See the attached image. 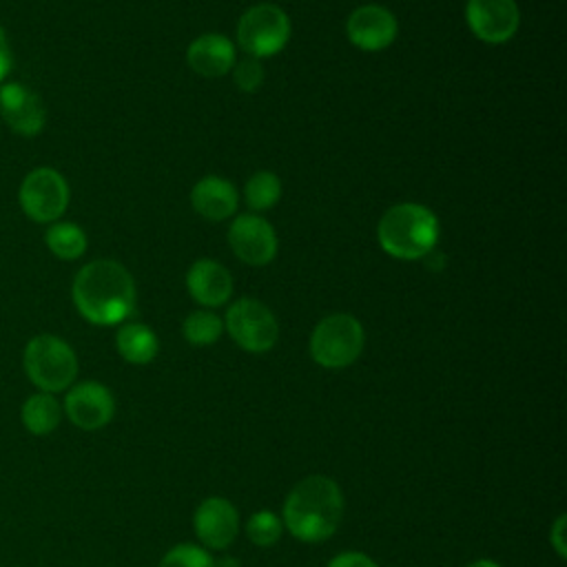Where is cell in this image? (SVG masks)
<instances>
[{
  "mask_svg": "<svg viewBox=\"0 0 567 567\" xmlns=\"http://www.w3.org/2000/svg\"><path fill=\"white\" fill-rule=\"evenodd\" d=\"M290 38V20L286 11L272 2H261L244 11L237 24V42L250 58H268L279 53Z\"/></svg>",
  "mask_w": 567,
  "mask_h": 567,
  "instance_id": "6",
  "label": "cell"
},
{
  "mask_svg": "<svg viewBox=\"0 0 567 567\" xmlns=\"http://www.w3.org/2000/svg\"><path fill=\"white\" fill-rule=\"evenodd\" d=\"M71 297L86 321L95 326H115L135 310V281L122 264L113 259H95L78 270Z\"/></svg>",
  "mask_w": 567,
  "mask_h": 567,
  "instance_id": "1",
  "label": "cell"
},
{
  "mask_svg": "<svg viewBox=\"0 0 567 567\" xmlns=\"http://www.w3.org/2000/svg\"><path fill=\"white\" fill-rule=\"evenodd\" d=\"M224 328L248 352H266L277 343L279 323L268 306L257 299H237L226 310Z\"/></svg>",
  "mask_w": 567,
  "mask_h": 567,
  "instance_id": "8",
  "label": "cell"
},
{
  "mask_svg": "<svg viewBox=\"0 0 567 567\" xmlns=\"http://www.w3.org/2000/svg\"><path fill=\"white\" fill-rule=\"evenodd\" d=\"M44 241L49 250L64 261L80 259L86 250V233L73 221H53L47 228Z\"/></svg>",
  "mask_w": 567,
  "mask_h": 567,
  "instance_id": "20",
  "label": "cell"
},
{
  "mask_svg": "<svg viewBox=\"0 0 567 567\" xmlns=\"http://www.w3.org/2000/svg\"><path fill=\"white\" fill-rule=\"evenodd\" d=\"M13 66V58H11V49H9V40H7V33L4 29L0 27V82L9 75Z\"/></svg>",
  "mask_w": 567,
  "mask_h": 567,
  "instance_id": "27",
  "label": "cell"
},
{
  "mask_svg": "<svg viewBox=\"0 0 567 567\" xmlns=\"http://www.w3.org/2000/svg\"><path fill=\"white\" fill-rule=\"evenodd\" d=\"M215 567H237V560H219V563H215Z\"/></svg>",
  "mask_w": 567,
  "mask_h": 567,
  "instance_id": "30",
  "label": "cell"
},
{
  "mask_svg": "<svg viewBox=\"0 0 567 567\" xmlns=\"http://www.w3.org/2000/svg\"><path fill=\"white\" fill-rule=\"evenodd\" d=\"M233 78H235V84L246 91V93H252L261 86L264 82V66L257 58H246L241 62H235L233 66Z\"/></svg>",
  "mask_w": 567,
  "mask_h": 567,
  "instance_id": "25",
  "label": "cell"
},
{
  "mask_svg": "<svg viewBox=\"0 0 567 567\" xmlns=\"http://www.w3.org/2000/svg\"><path fill=\"white\" fill-rule=\"evenodd\" d=\"M563 534H565V516H558V520H556V525L551 529V543H554V547H556V551L560 556H567L565 543H563Z\"/></svg>",
  "mask_w": 567,
  "mask_h": 567,
  "instance_id": "28",
  "label": "cell"
},
{
  "mask_svg": "<svg viewBox=\"0 0 567 567\" xmlns=\"http://www.w3.org/2000/svg\"><path fill=\"white\" fill-rule=\"evenodd\" d=\"M20 421L27 432L35 436H47L60 425L62 405L51 392H35L22 403Z\"/></svg>",
  "mask_w": 567,
  "mask_h": 567,
  "instance_id": "18",
  "label": "cell"
},
{
  "mask_svg": "<svg viewBox=\"0 0 567 567\" xmlns=\"http://www.w3.org/2000/svg\"><path fill=\"white\" fill-rule=\"evenodd\" d=\"M0 111L4 122L22 137L38 135L47 122V106L40 95L18 82L0 86Z\"/></svg>",
  "mask_w": 567,
  "mask_h": 567,
  "instance_id": "13",
  "label": "cell"
},
{
  "mask_svg": "<svg viewBox=\"0 0 567 567\" xmlns=\"http://www.w3.org/2000/svg\"><path fill=\"white\" fill-rule=\"evenodd\" d=\"M159 567H215V563L208 551L195 545H177L162 558Z\"/></svg>",
  "mask_w": 567,
  "mask_h": 567,
  "instance_id": "24",
  "label": "cell"
},
{
  "mask_svg": "<svg viewBox=\"0 0 567 567\" xmlns=\"http://www.w3.org/2000/svg\"><path fill=\"white\" fill-rule=\"evenodd\" d=\"M186 60L202 78H221L235 66V47L221 33H204L188 44Z\"/></svg>",
  "mask_w": 567,
  "mask_h": 567,
  "instance_id": "16",
  "label": "cell"
},
{
  "mask_svg": "<svg viewBox=\"0 0 567 567\" xmlns=\"http://www.w3.org/2000/svg\"><path fill=\"white\" fill-rule=\"evenodd\" d=\"M115 346H117V352L122 354V359L128 363H135V365L153 361L157 354V348H159L155 332L144 323H124L117 330Z\"/></svg>",
  "mask_w": 567,
  "mask_h": 567,
  "instance_id": "19",
  "label": "cell"
},
{
  "mask_svg": "<svg viewBox=\"0 0 567 567\" xmlns=\"http://www.w3.org/2000/svg\"><path fill=\"white\" fill-rule=\"evenodd\" d=\"M341 512L343 496L339 485L328 476H308L288 494L284 523L295 538L317 543L337 529Z\"/></svg>",
  "mask_w": 567,
  "mask_h": 567,
  "instance_id": "2",
  "label": "cell"
},
{
  "mask_svg": "<svg viewBox=\"0 0 567 567\" xmlns=\"http://www.w3.org/2000/svg\"><path fill=\"white\" fill-rule=\"evenodd\" d=\"M363 328L359 319L346 312L321 319L310 337V354L323 368H346L363 350Z\"/></svg>",
  "mask_w": 567,
  "mask_h": 567,
  "instance_id": "5",
  "label": "cell"
},
{
  "mask_svg": "<svg viewBox=\"0 0 567 567\" xmlns=\"http://www.w3.org/2000/svg\"><path fill=\"white\" fill-rule=\"evenodd\" d=\"M184 337L193 346H210L221 337L224 323L210 310H195L184 319Z\"/></svg>",
  "mask_w": 567,
  "mask_h": 567,
  "instance_id": "22",
  "label": "cell"
},
{
  "mask_svg": "<svg viewBox=\"0 0 567 567\" xmlns=\"http://www.w3.org/2000/svg\"><path fill=\"white\" fill-rule=\"evenodd\" d=\"M62 412L75 427L91 432L104 427L113 419L115 401L106 385L97 381H82L66 392Z\"/></svg>",
  "mask_w": 567,
  "mask_h": 567,
  "instance_id": "10",
  "label": "cell"
},
{
  "mask_svg": "<svg viewBox=\"0 0 567 567\" xmlns=\"http://www.w3.org/2000/svg\"><path fill=\"white\" fill-rule=\"evenodd\" d=\"M237 190L235 186L217 175H208L199 179L190 190V204L195 213H199L204 219L221 221L228 219L237 210Z\"/></svg>",
  "mask_w": 567,
  "mask_h": 567,
  "instance_id": "17",
  "label": "cell"
},
{
  "mask_svg": "<svg viewBox=\"0 0 567 567\" xmlns=\"http://www.w3.org/2000/svg\"><path fill=\"white\" fill-rule=\"evenodd\" d=\"M18 202L29 219L38 224H53L69 206V184L55 168L38 166L22 179Z\"/></svg>",
  "mask_w": 567,
  "mask_h": 567,
  "instance_id": "7",
  "label": "cell"
},
{
  "mask_svg": "<svg viewBox=\"0 0 567 567\" xmlns=\"http://www.w3.org/2000/svg\"><path fill=\"white\" fill-rule=\"evenodd\" d=\"M328 567H377V563L372 558H368L365 554L348 551V554H341V556L332 558L328 563Z\"/></svg>",
  "mask_w": 567,
  "mask_h": 567,
  "instance_id": "26",
  "label": "cell"
},
{
  "mask_svg": "<svg viewBox=\"0 0 567 567\" xmlns=\"http://www.w3.org/2000/svg\"><path fill=\"white\" fill-rule=\"evenodd\" d=\"M377 237L390 257L414 261L434 250L439 241V219L421 204H394L379 219Z\"/></svg>",
  "mask_w": 567,
  "mask_h": 567,
  "instance_id": "3",
  "label": "cell"
},
{
  "mask_svg": "<svg viewBox=\"0 0 567 567\" xmlns=\"http://www.w3.org/2000/svg\"><path fill=\"white\" fill-rule=\"evenodd\" d=\"M465 20L478 40L503 44L518 31L520 13L516 0H467Z\"/></svg>",
  "mask_w": 567,
  "mask_h": 567,
  "instance_id": "9",
  "label": "cell"
},
{
  "mask_svg": "<svg viewBox=\"0 0 567 567\" xmlns=\"http://www.w3.org/2000/svg\"><path fill=\"white\" fill-rule=\"evenodd\" d=\"M246 534L248 538L259 545V547H268L272 543L279 540L281 536V520L268 512V509H261V512H255L250 518H248V525H246Z\"/></svg>",
  "mask_w": 567,
  "mask_h": 567,
  "instance_id": "23",
  "label": "cell"
},
{
  "mask_svg": "<svg viewBox=\"0 0 567 567\" xmlns=\"http://www.w3.org/2000/svg\"><path fill=\"white\" fill-rule=\"evenodd\" d=\"M22 365L29 381L40 392H62L78 377V357L73 348L55 334H35L22 352Z\"/></svg>",
  "mask_w": 567,
  "mask_h": 567,
  "instance_id": "4",
  "label": "cell"
},
{
  "mask_svg": "<svg viewBox=\"0 0 567 567\" xmlns=\"http://www.w3.org/2000/svg\"><path fill=\"white\" fill-rule=\"evenodd\" d=\"M228 246L250 266H266L277 255V235L259 215H239L228 228Z\"/></svg>",
  "mask_w": 567,
  "mask_h": 567,
  "instance_id": "11",
  "label": "cell"
},
{
  "mask_svg": "<svg viewBox=\"0 0 567 567\" xmlns=\"http://www.w3.org/2000/svg\"><path fill=\"white\" fill-rule=\"evenodd\" d=\"M467 567H498V565L492 563V560H474V563L467 565Z\"/></svg>",
  "mask_w": 567,
  "mask_h": 567,
  "instance_id": "29",
  "label": "cell"
},
{
  "mask_svg": "<svg viewBox=\"0 0 567 567\" xmlns=\"http://www.w3.org/2000/svg\"><path fill=\"white\" fill-rule=\"evenodd\" d=\"M186 288L197 303L215 308L230 299L233 277L221 264L213 259H197L186 272Z\"/></svg>",
  "mask_w": 567,
  "mask_h": 567,
  "instance_id": "15",
  "label": "cell"
},
{
  "mask_svg": "<svg viewBox=\"0 0 567 567\" xmlns=\"http://www.w3.org/2000/svg\"><path fill=\"white\" fill-rule=\"evenodd\" d=\"M244 195L252 210H268L281 197V179L270 171H257L248 177Z\"/></svg>",
  "mask_w": 567,
  "mask_h": 567,
  "instance_id": "21",
  "label": "cell"
},
{
  "mask_svg": "<svg viewBox=\"0 0 567 567\" xmlns=\"http://www.w3.org/2000/svg\"><path fill=\"white\" fill-rule=\"evenodd\" d=\"M399 24L390 9L381 4L357 7L346 22L348 40L361 51H381L396 38Z\"/></svg>",
  "mask_w": 567,
  "mask_h": 567,
  "instance_id": "12",
  "label": "cell"
},
{
  "mask_svg": "<svg viewBox=\"0 0 567 567\" xmlns=\"http://www.w3.org/2000/svg\"><path fill=\"white\" fill-rule=\"evenodd\" d=\"M237 527V509L226 498L210 496L195 512V532L199 540L210 549H224L230 545Z\"/></svg>",
  "mask_w": 567,
  "mask_h": 567,
  "instance_id": "14",
  "label": "cell"
}]
</instances>
